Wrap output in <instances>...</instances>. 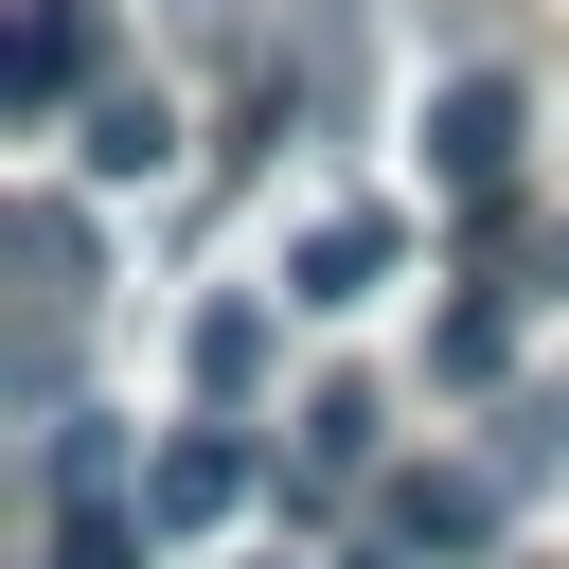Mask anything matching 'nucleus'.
Here are the masks:
<instances>
[{
    "instance_id": "obj_3",
    "label": "nucleus",
    "mask_w": 569,
    "mask_h": 569,
    "mask_svg": "<svg viewBox=\"0 0 569 569\" xmlns=\"http://www.w3.org/2000/svg\"><path fill=\"white\" fill-rule=\"evenodd\" d=\"M373 284H391V213H320L284 249V302H373Z\"/></svg>"
},
{
    "instance_id": "obj_5",
    "label": "nucleus",
    "mask_w": 569,
    "mask_h": 569,
    "mask_svg": "<svg viewBox=\"0 0 569 569\" xmlns=\"http://www.w3.org/2000/svg\"><path fill=\"white\" fill-rule=\"evenodd\" d=\"M160 142H178L160 89H107V107H89V178H160Z\"/></svg>"
},
{
    "instance_id": "obj_11",
    "label": "nucleus",
    "mask_w": 569,
    "mask_h": 569,
    "mask_svg": "<svg viewBox=\"0 0 569 569\" xmlns=\"http://www.w3.org/2000/svg\"><path fill=\"white\" fill-rule=\"evenodd\" d=\"M124 551H142V533H124L107 498H71V533H53V569H124Z\"/></svg>"
},
{
    "instance_id": "obj_7",
    "label": "nucleus",
    "mask_w": 569,
    "mask_h": 569,
    "mask_svg": "<svg viewBox=\"0 0 569 569\" xmlns=\"http://www.w3.org/2000/svg\"><path fill=\"white\" fill-rule=\"evenodd\" d=\"M391 533H409V551H480V533H498V498H480V480H409V498H391Z\"/></svg>"
},
{
    "instance_id": "obj_8",
    "label": "nucleus",
    "mask_w": 569,
    "mask_h": 569,
    "mask_svg": "<svg viewBox=\"0 0 569 569\" xmlns=\"http://www.w3.org/2000/svg\"><path fill=\"white\" fill-rule=\"evenodd\" d=\"M267 373V302H196V391H249Z\"/></svg>"
},
{
    "instance_id": "obj_1",
    "label": "nucleus",
    "mask_w": 569,
    "mask_h": 569,
    "mask_svg": "<svg viewBox=\"0 0 569 569\" xmlns=\"http://www.w3.org/2000/svg\"><path fill=\"white\" fill-rule=\"evenodd\" d=\"M231 498H249V445H231V427H178L160 480H142V533H213Z\"/></svg>"
},
{
    "instance_id": "obj_10",
    "label": "nucleus",
    "mask_w": 569,
    "mask_h": 569,
    "mask_svg": "<svg viewBox=\"0 0 569 569\" xmlns=\"http://www.w3.org/2000/svg\"><path fill=\"white\" fill-rule=\"evenodd\" d=\"M302 462H373V391H320L302 409Z\"/></svg>"
},
{
    "instance_id": "obj_12",
    "label": "nucleus",
    "mask_w": 569,
    "mask_h": 569,
    "mask_svg": "<svg viewBox=\"0 0 569 569\" xmlns=\"http://www.w3.org/2000/svg\"><path fill=\"white\" fill-rule=\"evenodd\" d=\"M267 569H284V551H267Z\"/></svg>"
},
{
    "instance_id": "obj_2",
    "label": "nucleus",
    "mask_w": 569,
    "mask_h": 569,
    "mask_svg": "<svg viewBox=\"0 0 569 569\" xmlns=\"http://www.w3.org/2000/svg\"><path fill=\"white\" fill-rule=\"evenodd\" d=\"M427 160H445L462 196H498V178H516V89H498V71H462V89L427 107Z\"/></svg>"
},
{
    "instance_id": "obj_6",
    "label": "nucleus",
    "mask_w": 569,
    "mask_h": 569,
    "mask_svg": "<svg viewBox=\"0 0 569 569\" xmlns=\"http://www.w3.org/2000/svg\"><path fill=\"white\" fill-rule=\"evenodd\" d=\"M18 267H36V320H71V302H89V249H71V213H53V196H18Z\"/></svg>"
},
{
    "instance_id": "obj_4",
    "label": "nucleus",
    "mask_w": 569,
    "mask_h": 569,
    "mask_svg": "<svg viewBox=\"0 0 569 569\" xmlns=\"http://www.w3.org/2000/svg\"><path fill=\"white\" fill-rule=\"evenodd\" d=\"M71 71H89V0H36V18H18V124H53Z\"/></svg>"
},
{
    "instance_id": "obj_9",
    "label": "nucleus",
    "mask_w": 569,
    "mask_h": 569,
    "mask_svg": "<svg viewBox=\"0 0 569 569\" xmlns=\"http://www.w3.org/2000/svg\"><path fill=\"white\" fill-rule=\"evenodd\" d=\"M498 356H516L498 302H445V320H427V373H498Z\"/></svg>"
}]
</instances>
